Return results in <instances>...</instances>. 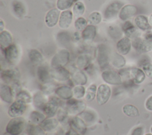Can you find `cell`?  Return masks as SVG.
Listing matches in <instances>:
<instances>
[{
    "label": "cell",
    "mask_w": 152,
    "mask_h": 135,
    "mask_svg": "<svg viewBox=\"0 0 152 135\" xmlns=\"http://www.w3.org/2000/svg\"><path fill=\"white\" fill-rule=\"evenodd\" d=\"M148 19V22H149L150 26L152 27V14H151V15H150V17Z\"/></svg>",
    "instance_id": "11a10c76"
},
{
    "label": "cell",
    "mask_w": 152,
    "mask_h": 135,
    "mask_svg": "<svg viewBox=\"0 0 152 135\" xmlns=\"http://www.w3.org/2000/svg\"><path fill=\"white\" fill-rule=\"evenodd\" d=\"M122 30L126 37L128 38H135L137 35V30L134 25L130 21H126L122 25Z\"/></svg>",
    "instance_id": "1f68e13d"
},
{
    "label": "cell",
    "mask_w": 152,
    "mask_h": 135,
    "mask_svg": "<svg viewBox=\"0 0 152 135\" xmlns=\"http://www.w3.org/2000/svg\"><path fill=\"white\" fill-rule=\"evenodd\" d=\"M7 135H10V134H7Z\"/></svg>",
    "instance_id": "91938a15"
},
{
    "label": "cell",
    "mask_w": 152,
    "mask_h": 135,
    "mask_svg": "<svg viewBox=\"0 0 152 135\" xmlns=\"http://www.w3.org/2000/svg\"><path fill=\"white\" fill-rule=\"evenodd\" d=\"M102 78L107 83L112 85H119L122 83V78L119 73L113 70H106L102 72Z\"/></svg>",
    "instance_id": "30bf717a"
},
{
    "label": "cell",
    "mask_w": 152,
    "mask_h": 135,
    "mask_svg": "<svg viewBox=\"0 0 152 135\" xmlns=\"http://www.w3.org/2000/svg\"><path fill=\"white\" fill-rule=\"evenodd\" d=\"M12 9L14 13L18 17H23L25 14V8L23 4L18 1L12 2Z\"/></svg>",
    "instance_id": "74e56055"
},
{
    "label": "cell",
    "mask_w": 152,
    "mask_h": 135,
    "mask_svg": "<svg viewBox=\"0 0 152 135\" xmlns=\"http://www.w3.org/2000/svg\"><path fill=\"white\" fill-rule=\"evenodd\" d=\"M37 75L39 81L43 84L50 82V79L52 78L50 76V71L46 66H40L37 68Z\"/></svg>",
    "instance_id": "d4e9b609"
},
{
    "label": "cell",
    "mask_w": 152,
    "mask_h": 135,
    "mask_svg": "<svg viewBox=\"0 0 152 135\" xmlns=\"http://www.w3.org/2000/svg\"><path fill=\"white\" fill-rule=\"evenodd\" d=\"M1 77L5 84H14L18 82L20 72L16 69H9L1 71Z\"/></svg>",
    "instance_id": "9c48e42d"
},
{
    "label": "cell",
    "mask_w": 152,
    "mask_h": 135,
    "mask_svg": "<svg viewBox=\"0 0 152 135\" xmlns=\"http://www.w3.org/2000/svg\"><path fill=\"white\" fill-rule=\"evenodd\" d=\"M65 135H81L80 133H79L77 131L74 130L72 128H70L65 134Z\"/></svg>",
    "instance_id": "f5cc1de1"
},
{
    "label": "cell",
    "mask_w": 152,
    "mask_h": 135,
    "mask_svg": "<svg viewBox=\"0 0 152 135\" xmlns=\"http://www.w3.org/2000/svg\"><path fill=\"white\" fill-rule=\"evenodd\" d=\"M87 105L86 102L76 98H71L66 102L65 110L69 115L77 116L84 111L86 109Z\"/></svg>",
    "instance_id": "6da1fadb"
},
{
    "label": "cell",
    "mask_w": 152,
    "mask_h": 135,
    "mask_svg": "<svg viewBox=\"0 0 152 135\" xmlns=\"http://www.w3.org/2000/svg\"><path fill=\"white\" fill-rule=\"evenodd\" d=\"M132 45L137 52L139 53H147L152 50V40L137 37L134 38Z\"/></svg>",
    "instance_id": "52a82bcc"
},
{
    "label": "cell",
    "mask_w": 152,
    "mask_h": 135,
    "mask_svg": "<svg viewBox=\"0 0 152 135\" xmlns=\"http://www.w3.org/2000/svg\"><path fill=\"white\" fill-rule=\"evenodd\" d=\"M129 75L130 78L136 84L141 83L145 79V74L142 69L133 68L129 69Z\"/></svg>",
    "instance_id": "7402d4cb"
},
{
    "label": "cell",
    "mask_w": 152,
    "mask_h": 135,
    "mask_svg": "<svg viewBox=\"0 0 152 135\" xmlns=\"http://www.w3.org/2000/svg\"><path fill=\"white\" fill-rule=\"evenodd\" d=\"M75 0H58L56 2L57 8L61 11H65L69 8Z\"/></svg>",
    "instance_id": "b9f144b4"
},
{
    "label": "cell",
    "mask_w": 152,
    "mask_h": 135,
    "mask_svg": "<svg viewBox=\"0 0 152 135\" xmlns=\"http://www.w3.org/2000/svg\"><path fill=\"white\" fill-rule=\"evenodd\" d=\"M150 131H151V133H152V126H151V128H150Z\"/></svg>",
    "instance_id": "680465c9"
},
{
    "label": "cell",
    "mask_w": 152,
    "mask_h": 135,
    "mask_svg": "<svg viewBox=\"0 0 152 135\" xmlns=\"http://www.w3.org/2000/svg\"><path fill=\"white\" fill-rule=\"evenodd\" d=\"M28 135H46V131L39 125L30 124L26 128Z\"/></svg>",
    "instance_id": "e575fe53"
},
{
    "label": "cell",
    "mask_w": 152,
    "mask_h": 135,
    "mask_svg": "<svg viewBox=\"0 0 152 135\" xmlns=\"http://www.w3.org/2000/svg\"><path fill=\"white\" fill-rule=\"evenodd\" d=\"M142 127L141 126H138L133 129L131 135H142Z\"/></svg>",
    "instance_id": "816d5d0a"
},
{
    "label": "cell",
    "mask_w": 152,
    "mask_h": 135,
    "mask_svg": "<svg viewBox=\"0 0 152 135\" xmlns=\"http://www.w3.org/2000/svg\"><path fill=\"white\" fill-rule=\"evenodd\" d=\"M27 105L25 102L18 99H15L11 104L8 110V114L11 118L21 117L26 111Z\"/></svg>",
    "instance_id": "ba28073f"
},
{
    "label": "cell",
    "mask_w": 152,
    "mask_h": 135,
    "mask_svg": "<svg viewBox=\"0 0 152 135\" xmlns=\"http://www.w3.org/2000/svg\"><path fill=\"white\" fill-rule=\"evenodd\" d=\"M72 91L74 98L81 99L85 97L86 90L84 85H75L73 88Z\"/></svg>",
    "instance_id": "60d3db41"
},
{
    "label": "cell",
    "mask_w": 152,
    "mask_h": 135,
    "mask_svg": "<svg viewBox=\"0 0 152 135\" xmlns=\"http://www.w3.org/2000/svg\"><path fill=\"white\" fill-rule=\"evenodd\" d=\"M110 62L115 68L120 69L125 65L126 60L123 55L115 52L110 56Z\"/></svg>",
    "instance_id": "4316f807"
},
{
    "label": "cell",
    "mask_w": 152,
    "mask_h": 135,
    "mask_svg": "<svg viewBox=\"0 0 152 135\" xmlns=\"http://www.w3.org/2000/svg\"><path fill=\"white\" fill-rule=\"evenodd\" d=\"M12 38L11 33L8 31L4 30L0 34V46L1 49H5L11 45Z\"/></svg>",
    "instance_id": "f1b7e54d"
},
{
    "label": "cell",
    "mask_w": 152,
    "mask_h": 135,
    "mask_svg": "<svg viewBox=\"0 0 152 135\" xmlns=\"http://www.w3.org/2000/svg\"><path fill=\"white\" fill-rule=\"evenodd\" d=\"M57 39L62 44H66L69 43L71 37L68 33H66V32H60L57 35Z\"/></svg>",
    "instance_id": "bcb514c9"
},
{
    "label": "cell",
    "mask_w": 152,
    "mask_h": 135,
    "mask_svg": "<svg viewBox=\"0 0 152 135\" xmlns=\"http://www.w3.org/2000/svg\"><path fill=\"white\" fill-rule=\"evenodd\" d=\"M142 69L144 72L145 75L152 79V64L149 62L144 63L142 65Z\"/></svg>",
    "instance_id": "681fc988"
},
{
    "label": "cell",
    "mask_w": 152,
    "mask_h": 135,
    "mask_svg": "<svg viewBox=\"0 0 152 135\" xmlns=\"http://www.w3.org/2000/svg\"><path fill=\"white\" fill-rule=\"evenodd\" d=\"M43 112L38 111H33L30 114V121L31 124L40 125L46 118Z\"/></svg>",
    "instance_id": "d6a6232c"
},
{
    "label": "cell",
    "mask_w": 152,
    "mask_h": 135,
    "mask_svg": "<svg viewBox=\"0 0 152 135\" xmlns=\"http://www.w3.org/2000/svg\"><path fill=\"white\" fill-rule=\"evenodd\" d=\"M0 97L2 101L7 104H11L14 102V96L11 87L5 83L0 85Z\"/></svg>",
    "instance_id": "9a60e30c"
},
{
    "label": "cell",
    "mask_w": 152,
    "mask_h": 135,
    "mask_svg": "<svg viewBox=\"0 0 152 135\" xmlns=\"http://www.w3.org/2000/svg\"><path fill=\"white\" fill-rule=\"evenodd\" d=\"M69 59V52L65 49H61L53 56L50 61V65L52 68L64 67L68 63Z\"/></svg>",
    "instance_id": "3957f363"
},
{
    "label": "cell",
    "mask_w": 152,
    "mask_h": 135,
    "mask_svg": "<svg viewBox=\"0 0 152 135\" xmlns=\"http://www.w3.org/2000/svg\"><path fill=\"white\" fill-rule=\"evenodd\" d=\"M56 88H56L54 84L49 82L48 83L43 84L42 88V92L45 95H49L55 92Z\"/></svg>",
    "instance_id": "7dc6e473"
},
{
    "label": "cell",
    "mask_w": 152,
    "mask_h": 135,
    "mask_svg": "<svg viewBox=\"0 0 152 135\" xmlns=\"http://www.w3.org/2000/svg\"><path fill=\"white\" fill-rule=\"evenodd\" d=\"M132 43L129 38L127 37L121 38L116 44L118 53L122 55L127 54L131 50Z\"/></svg>",
    "instance_id": "e0dca14e"
},
{
    "label": "cell",
    "mask_w": 152,
    "mask_h": 135,
    "mask_svg": "<svg viewBox=\"0 0 152 135\" xmlns=\"http://www.w3.org/2000/svg\"><path fill=\"white\" fill-rule=\"evenodd\" d=\"M56 115H57L56 118L59 121V123L62 124V123H64L66 122V121L67 120V118H68V115H69L65 109L59 108L57 112Z\"/></svg>",
    "instance_id": "f6af8a7d"
},
{
    "label": "cell",
    "mask_w": 152,
    "mask_h": 135,
    "mask_svg": "<svg viewBox=\"0 0 152 135\" xmlns=\"http://www.w3.org/2000/svg\"><path fill=\"white\" fill-rule=\"evenodd\" d=\"M145 108L150 111H152V95L147 98L145 102Z\"/></svg>",
    "instance_id": "f907efd6"
},
{
    "label": "cell",
    "mask_w": 152,
    "mask_h": 135,
    "mask_svg": "<svg viewBox=\"0 0 152 135\" xmlns=\"http://www.w3.org/2000/svg\"><path fill=\"white\" fill-rule=\"evenodd\" d=\"M61 13L59 9L53 8L50 9L46 14L45 21L46 25L49 27H53L59 21Z\"/></svg>",
    "instance_id": "5bb4252c"
},
{
    "label": "cell",
    "mask_w": 152,
    "mask_h": 135,
    "mask_svg": "<svg viewBox=\"0 0 152 135\" xmlns=\"http://www.w3.org/2000/svg\"><path fill=\"white\" fill-rule=\"evenodd\" d=\"M73 17V13L69 10L63 11L60 15L58 24L60 28L67 29L70 26Z\"/></svg>",
    "instance_id": "d6986e66"
},
{
    "label": "cell",
    "mask_w": 152,
    "mask_h": 135,
    "mask_svg": "<svg viewBox=\"0 0 152 135\" xmlns=\"http://www.w3.org/2000/svg\"><path fill=\"white\" fill-rule=\"evenodd\" d=\"M79 115L86 123H91L94 122L97 117L94 112L89 110H85Z\"/></svg>",
    "instance_id": "f35d334b"
},
{
    "label": "cell",
    "mask_w": 152,
    "mask_h": 135,
    "mask_svg": "<svg viewBox=\"0 0 152 135\" xmlns=\"http://www.w3.org/2000/svg\"><path fill=\"white\" fill-rule=\"evenodd\" d=\"M102 21V15L101 14L97 11L92 12L88 17V22L90 25H96L99 24Z\"/></svg>",
    "instance_id": "7bdbcfd3"
},
{
    "label": "cell",
    "mask_w": 152,
    "mask_h": 135,
    "mask_svg": "<svg viewBox=\"0 0 152 135\" xmlns=\"http://www.w3.org/2000/svg\"><path fill=\"white\" fill-rule=\"evenodd\" d=\"M85 11V7L83 2H76L72 8V13L74 17L78 18L83 15Z\"/></svg>",
    "instance_id": "ab89813d"
},
{
    "label": "cell",
    "mask_w": 152,
    "mask_h": 135,
    "mask_svg": "<svg viewBox=\"0 0 152 135\" xmlns=\"http://www.w3.org/2000/svg\"><path fill=\"white\" fill-rule=\"evenodd\" d=\"M144 135H152V133H147V134H145Z\"/></svg>",
    "instance_id": "9f6ffc18"
},
{
    "label": "cell",
    "mask_w": 152,
    "mask_h": 135,
    "mask_svg": "<svg viewBox=\"0 0 152 135\" xmlns=\"http://www.w3.org/2000/svg\"><path fill=\"white\" fill-rule=\"evenodd\" d=\"M112 94L110 86L105 83H102L97 87L96 99L99 105L106 104L109 100Z\"/></svg>",
    "instance_id": "8992f818"
},
{
    "label": "cell",
    "mask_w": 152,
    "mask_h": 135,
    "mask_svg": "<svg viewBox=\"0 0 152 135\" xmlns=\"http://www.w3.org/2000/svg\"><path fill=\"white\" fill-rule=\"evenodd\" d=\"M122 3L115 1L109 4L104 11V17L106 20H110L115 18L118 14L119 10L122 8Z\"/></svg>",
    "instance_id": "4fadbf2b"
},
{
    "label": "cell",
    "mask_w": 152,
    "mask_h": 135,
    "mask_svg": "<svg viewBox=\"0 0 152 135\" xmlns=\"http://www.w3.org/2000/svg\"><path fill=\"white\" fill-rule=\"evenodd\" d=\"M4 26H5V25H4V23L3 21H2V20L1 19V20H0V31H1V32L3 31Z\"/></svg>",
    "instance_id": "db71d44e"
},
{
    "label": "cell",
    "mask_w": 152,
    "mask_h": 135,
    "mask_svg": "<svg viewBox=\"0 0 152 135\" xmlns=\"http://www.w3.org/2000/svg\"><path fill=\"white\" fill-rule=\"evenodd\" d=\"M97 87L96 84H91L90 85L86 91L85 94V99L87 102H91L96 97Z\"/></svg>",
    "instance_id": "d590c367"
},
{
    "label": "cell",
    "mask_w": 152,
    "mask_h": 135,
    "mask_svg": "<svg viewBox=\"0 0 152 135\" xmlns=\"http://www.w3.org/2000/svg\"><path fill=\"white\" fill-rule=\"evenodd\" d=\"M15 99H18L25 102L26 104L33 102V97L26 90H21L15 96Z\"/></svg>",
    "instance_id": "8d00e7d4"
},
{
    "label": "cell",
    "mask_w": 152,
    "mask_h": 135,
    "mask_svg": "<svg viewBox=\"0 0 152 135\" xmlns=\"http://www.w3.org/2000/svg\"><path fill=\"white\" fill-rule=\"evenodd\" d=\"M61 104V99L58 97H50L43 107L42 111L48 117H53L56 115Z\"/></svg>",
    "instance_id": "277c9868"
},
{
    "label": "cell",
    "mask_w": 152,
    "mask_h": 135,
    "mask_svg": "<svg viewBox=\"0 0 152 135\" xmlns=\"http://www.w3.org/2000/svg\"><path fill=\"white\" fill-rule=\"evenodd\" d=\"M108 32H109V36L112 38H115V39L119 38L122 36V33L121 30L117 27L110 26V27H109Z\"/></svg>",
    "instance_id": "c3c4849f"
},
{
    "label": "cell",
    "mask_w": 152,
    "mask_h": 135,
    "mask_svg": "<svg viewBox=\"0 0 152 135\" xmlns=\"http://www.w3.org/2000/svg\"><path fill=\"white\" fill-rule=\"evenodd\" d=\"M59 124V122L56 118L48 117L39 126L46 132L51 133L56 130Z\"/></svg>",
    "instance_id": "ffe728a7"
},
{
    "label": "cell",
    "mask_w": 152,
    "mask_h": 135,
    "mask_svg": "<svg viewBox=\"0 0 152 135\" xmlns=\"http://www.w3.org/2000/svg\"><path fill=\"white\" fill-rule=\"evenodd\" d=\"M97 62L100 68L107 66L110 61V56L107 47L104 44L98 46L97 50Z\"/></svg>",
    "instance_id": "5b68a950"
},
{
    "label": "cell",
    "mask_w": 152,
    "mask_h": 135,
    "mask_svg": "<svg viewBox=\"0 0 152 135\" xmlns=\"http://www.w3.org/2000/svg\"><path fill=\"white\" fill-rule=\"evenodd\" d=\"M134 23L137 27L141 30H147L151 27L148 19L143 15H137L134 19Z\"/></svg>",
    "instance_id": "83f0119b"
},
{
    "label": "cell",
    "mask_w": 152,
    "mask_h": 135,
    "mask_svg": "<svg viewBox=\"0 0 152 135\" xmlns=\"http://www.w3.org/2000/svg\"><path fill=\"white\" fill-rule=\"evenodd\" d=\"M4 56L6 60L11 65L16 64L20 56V53L15 44H11L4 49Z\"/></svg>",
    "instance_id": "7c38bea8"
},
{
    "label": "cell",
    "mask_w": 152,
    "mask_h": 135,
    "mask_svg": "<svg viewBox=\"0 0 152 135\" xmlns=\"http://www.w3.org/2000/svg\"><path fill=\"white\" fill-rule=\"evenodd\" d=\"M96 34V28L93 25H88L86 28L82 31L81 37L84 41L87 43H91Z\"/></svg>",
    "instance_id": "484cf974"
},
{
    "label": "cell",
    "mask_w": 152,
    "mask_h": 135,
    "mask_svg": "<svg viewBox=\"0 0 152 135\" xmlns=\"http://www.w3.org/2000/svg\"><path fill=\"white\" fill-rule=\"evenodd\" d=\"M123 113L129 117H135L140 115L138 109L135 105L131 104H125L122 108Z\"/></svg>",
    "instance_id": "4dcf8cb0"
},
{
    "label": "cell",
    "mask_w": 152,
    "mask_h": 135,
    "mask_svg": "<svg viewBox=\"0 0 152 135\" xmlns=\"http://www.w3.org/2000/svg\"><path fill=\"white\" fill-rule=\"evenodd\" d=\"M26 126V120L23 117L12 118L7 123L5 130L10 135H20Z\"/></svg>",
    "instance_id": "7a4b0ae2"
},
{
    "label": "cell",
    "mask_w": 152,
    "mask_h": 135,
    "mask_svg": "<svg viewBox=\"0 0 152 135\" xmlns=\"http://www.w3.org/2000/svg\"><path fill=\"white\" fill-rule=\"evenodd\" d=\"M71 76L72 82L76 85H84L87 83V77L81 69H75L72 73Z\"/></svg>",
    "instance_id": "603a6c76"
},
{
    "label": "cell",
    "mask_w": 152,
    "mask_h": 135,
    "mask_svg": "<svg viewBox=\"0 0 152 135\" xmlns=\"http://www.w3.org/2000/svg\"><path fill=\"white\" fill-rule=\"evenodd\" d=\"M69 124L71 128L81 134H84L87 130L86 123L80 116H74L69 121Z\"/></svg>",
    "instance_id": "2e32d148"
},
{
    "label": "cell",
    "mask_w": 152,
    "mask_h": 135,
    "mask_svg": "<svg viewBox=\"0 0 152 135\" xmlns=\"http://www.w3.org/2000/svg\"><path fill=\"white\" fill-rule=\"evenodd\" d=\"M28 58L30 62L35 65H39L42 63L43 57L42 53L37 49H31L29 51Z\"/></svg>",
    "instance_id": "f546056e"
},
{
    "label": "cell",
    "mask_w": 152,
    "mask_h": 135,
    "mask_svg": "<svg viewBox=\"0 0 152 135\" xmlns=\"http://www.w3.org/2000/svg\"><path fill=\"white\" fill-rule=\"evenodd\" d=\"M20 135H28L27 134H26V133H22V134H21Z\"/></svg>",
    "instance_id": "6f0895ef"
},
{
    "label": "cell",
    "mask_w": 152,
    "mask_h": 135,
    "mask_svg": "<svg viewBox=\"0 0 152 135\" xmlns=\"http://www.w3.org/2000/svg\"><path fill=\"white\" fill-rule=\"evenodd\" d=\"M137 11V9L135 6L128 4L121 8L119 13V17L121 20L125 21L135 15Z\"/></svg>",
    "instance_id": "44dd1931"
},
{
    "label": "cell",
    "mask_w": 152,
    "mask_h": 135,
    "mask_svg": "<svg viewBox=\"0 0 152 135\" xmlns=\"http://www.w3.org/2000/svg\"><path fill=\"white\" fill-rule=\"evenodd\" d=\"M87 26V21L85 18L83 17H80L77 18L74 22V27L75 29L79 31H83Z\"/></svg>",
    "instance_id": "ee69618b"
},
{
    "label": "cell",
    "mask_w": 152,
    "mask_h": 135,
    "mask_svg": "<svg viewBox=\"0 0 152 135\" xmlns=\"http://www.w3.org/2000/svg\"><path fill=\"white\" fill-rule=\"evenodd\" d=\"M46 95L42 91L35 92L33 96V104L34 106L40 110H42L44 105L48 101V99L46 97Z\"/></svg>",
    "instance_id": "cb8c5ba5"
},
{
    "label": "cell",
    "mask_w": 152,
    "mask_h": 135,
    "mask_svg": "<svg viewBox=\"0 0 152 135\" xmlns=\"http://www.w3.org/2000/svg\"><path fill=\"white\" fill-rule=\"evenodd\" d=\"M51 78L59 82L67 81L71 77L70 72L64 67L52 68L50 70Z\"/></svg>",
    "instance_id": "8fae6325"
},
{
    "label": "cell",
    "mask_w": 152,
    "mask_h": 135,
    "mask_svg": "<svg viewBox=\"0 0 152 135\" xmlns=\"http://www.w3.org/2000/svg\"><path fill=\"white\" fill-rule=\"evenodd\" d=\"M55 93L56 95L61 99L68 101L73 97V91L72 89L68 86L62 85L58 87Z\"/></svg>",
    "instance_id": "ac0fdd59"
},
{
    "label": "cell",
    "mask_w": 152,
    "mask_h": 135,
    "mask_svg": "<svg viewBox=\"0 0 152 135\" xmlns=\"http://www.w3.org/2000/svg\"><path fill=\"white\" fill-rule=\"evenodd\" d=\"M90 57L85 54L79 55L76 59L75 65L79 69H83L86 68L90 64Z\"/></svg>",
    "instance_id": "836d02e7"
}]
</instances>
